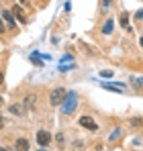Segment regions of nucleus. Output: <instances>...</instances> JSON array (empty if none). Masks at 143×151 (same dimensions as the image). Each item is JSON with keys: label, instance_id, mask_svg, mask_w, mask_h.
<instances>
[{"label": "nucleus", "instance_id": "nucleus-1", "mask_svg": "<svg viewBox=\"0 0 143 151\" xmlns=\"http://www.w3.org/2000/svg\"><path fill=\"white\" fill-rule=\"evenodd\" d=\"M76 106H78V94H76V92H68L66 100H64V104H61L64 114H72V112L76 110Z\"/></svg>", "mask_w": 143, "mask_h": 151}, {"label": "nucleus", "instance_id": "nucleus-2", "mask_svg": "<svg viewBox=\"0 0 143 151\" xmlns=\"http://www.w3.org/2000/svg\"><path fill=\"white\" fill-rule=\"evenodd\" d=\"M66 96H68V92H66L64 88H53V90H51V94H49V102H51L53 106H57V104H64Z\"/></svg>", "mask_w": 143, "mask_h": 151}, {"label": "nucleus", "instance_id": "nucleus-3", "mask_svg": "<svg viewBox=\"0 0 143 151\" xmlns=\"http://www.w3.org/2000/svg\"><path fill=\"white\" fill-rule=\"evenodd\" d=\"M37 143H39L41 147H49V143H51V135H49V131H45V129L37 131Z\"/></svg>", "mask_w": 143, "mask_h": 151}, {"label": "nucleus", "instance_id": "nucleus-4", "mask_svg": "<svg viewBox=\"0 0 143 151\" xmlns=\"http://www.w3.org/2000/svg\"><path fill=\"white\" fill-rule=\"evenodd\" d=\"M80 125L84 127V129H88V131H98V125L90 116H80Z\"/></svg>", "mask_w": 143, "mask_h": 151}, {"label": "nucleus", "instance_id": "nucleus-5", "mask_svg": "<svg viewBox=\"0 0 143 151\" xmlns=\"http://www.w3.org/2000/svg\"><path fill=\"white\" fill-rule=\"evenodd\" d=\"M12 14H14V17H17V19H19L23 25H27V23H29V19H27V12H25L21 6H14V8H12Z\"/></svg>", "mask_w": 143, "mask_h": 151}, {"label": "nucleus", "instance_id": "nucleus-6", "mask_svg": "<svg viewBox=\"0 0 143 151\" xmlns=\"http://www.w3.org/2000/svg\"><path fill=\"white\" fill-rule=\"evenodd\" d=\"M8 110H10V114H14V116H23L25 110H27V106H23V104H10Z\"/></svg>", "mask_w": 143, "mask_h": 151}, {"label": "nucleus", "instance_id": "nucleus-7", "mask_svg": "<svg viewBox=\"0 0 143 151\" xmlns=\"http://www.w3.org/2000/svg\"><path fill=\"white\" fill-rule=\"evenodd\" d=\"M14 151H29V141L25 137H19L14 141Z\"/></svg>", "mask_w": 143, "mask_h": 151}, {"label": "nucleus", "instance_id": "nucleus-8", "mask_svg": "<svg viewBox=\"0 0 143 151\" xmlns=\"http://www.w3.org/2000/svg\"><path fill=\"white\" fill-rule=\"evenodd\" d=\"M2 19L8 23L10 29H14V17H12V12H10V10H2Z\"/></svg>", "mask_w": 143, "mask_h": 151}, {"label": "nucleus", "instance_id": "nucleus-9", "mask_svg": "<svg viewBox=\"0 0 143 151\" xmlns=\"http://www.w3.org/2000/svg\"><path fill=\"white\" fill-rule=\"evenodd\" d=\"M102 88L113 90V92H123L125 90V86H121V84H108V82H102Z\"/></svg>", "mask_w": 143, "mask_h": 151}, {"label": "nucleus", "instance_id": "nucleus-10", "mask_svg": "<svg viewBox=\"0 0 143 151\" xmlns=\"http://www.w3.org/2000/svg\"><path fill=\"white\" fill-rule=\"evenodd\" d=\"M113 29H115V23H113V19H108V21L104 23V27H102V33H104V35H110Z\"/></svg>", "mask_w": 143, "mask_h": 151}, {"label": "nucleus", "instance_id": "nucleus-11", "mask_svg": "<svg viewBox=\"0 0 143 151\" xmlns=\"http://www.w3.org/2000/svg\"><path fill=\"white\" fill-rule=\"evenodd\" d=\"M121 25H123V29H129V31H131V27H129V14H127V12L121 14Z\"/></svg>", "mask_w": 143, "mask_h": 151}, {"label": "nucleus", "instance_id": "nucleus-12", "mask_svg": "<svg viewBox=\"0 0 143 151\" xmlns=\"http://www.w3.org/2000/svg\"><path fill=\"white\" fill-rule=\"evenodd\" d=\"M35 98H37V96H35V94H29V96H27V98H25V106H27V108H31V106H33V104H35Z\"/></svg>", "mask_w": 143, "mask_h": 151}, {"label": "nucleus", "instance_id": "nucleus-13", "mask_svg": "<svg viewBox=\"0 0 143 151\" xmlns=\"http://www.w3.org/2000/svg\"><path fill=\"white\" fill-rule=\"evenodd\" d=\"M135 88H143V78H133V82H131Z\"/></svg>", "mask_w": 143, "mask_h": 151}, {"label": "nucleus", "instance_id": "nucleus-14", "mask_svg": "<svg viewBox=\"0 0 143 151\" xmlns=\"http://www.w3.org/2000/svg\"><path fill=\"white\" fill-rule=\"evenodd\" d=\"M131 125L133 127H143V119H131Z\"/></svg>", "mask_w": 143, "mask_h": 151}, {"label": "nucleus", "instance_id": "nucleus-15", "mask_svg": "<svg viewBox=\"0 0 143 151\" xmlns=\"http://www.w3.org/2000/svg\"><path fill=\"white\" fill-rule=\"evenodd\" d=\"M100 76H102V78H113V72H110V70H102Z\"/></svg>", "mask_w": 143, "mask_h": 151}, {"label": "nucleus", "instance_id": "nucleus-16", "mask_svg": "<svg viewBox=\"0 0 143 151\" xmlns=\"http://www.w3.org/2000/svg\"><path fill=\"white\" fill-rule=\"evenodd\" d=\"M33 61H35V65H43V61L39 59V55H37V53H33Z\"/></svg>", "mask_w": 143, "mask_h": 151}, {"label": "nucleus", "instance_id": "nucleus-17", "mask_svg": "<svg viewBox=\"0 0 143 151\" xmlns=\"http://www.w3.org/2000/svg\"><path fill=\"white\" fill-rule=\"evenodd\" d=\"M119 135H121V129H117V133H113V135H110V141H115Z\"/></svg>", "mask_w": 143, "mask_h": 151}, {"label": "nucleus", "instance_id": "nucleus-18", "mask_svg": "<svg viewBox=\"0 0 143 151\" xmlns=\"http://www.w3.org/2000/svg\"><path fill=\"white\" fill-rule=\"evenodd\" d=\"M108 4H110V0H102V2H100L102 8H108Z\"/></svg>", "mask_w": 143, "mask_h": 151}, {"label": "nucleus", "instance_id": "nucleus-19", "mask_svg": "<svg viewBox=\"0 0 143 151\" xmlns=\"http://www.w3.org/2000/svg\"><path fill=\"white\" fill-rule=\"evenodd\" d=\"M55 139H57V143H64V135H61V133H57V137H55Z\"/></svg>", "mask_w": 143, "mask_h": 151}, {"label": "nucleus", "instance_id": "nucleus-20", "mask_svg": "<svg viewBox=\"0 0 143 151\" xmlns=\"http://www.w3.org/2000/svg\"><path fill=\"white\" fill-rule=\"evenodd\" d=\"M2 151H10V149H8V147H2Z\"/></svg>", "mask_w": 143, "mask_h": 151}, {"label": "nucleus", "instance_id": "nucleus-21", "mask_svg": "<svg viewBox=\"0 0 143 151\" xmlns=\"http://www.w3.org/2000/svg\"><path fill=\"white\" fill-rule=\"evenodd\" d=\"M21 2H23V4H27V2H29V0H21Z\"/></svg>", "mask_w": 143, "mask_h": 151}, {"label": "nucleus", "instance_id": "nucleus-22", "mask_svg": "<svg viewBox=\"0 0 143 151\" xmlns=\"http://www.w3.org/2000/svg\"><path fill=\"white\" fill-rule=\"evenodd\" d=\"M37 151H47V149H45V147H43V149H37Z\"/></svg>", "mask_w": 143, "mask_h": 151}, {"label": "nucleus", "instance_id": "nucleus-23", "mask_svg": "<svg viewBox=\"0 0 143 151\" xmlns=\"http://www.w3.org/2000/svg\"><path fill=\"white\" fill-rule=\"evenodd\" d=\"M141 45H143V39H141Z\"/></svg>", "mask_w": 143, "mask_h": 151}]
</instances>
